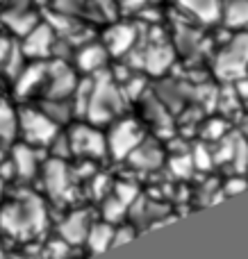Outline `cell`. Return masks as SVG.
Here are the masks:
<instances>
[{
    "mask_svg": "<svg viewBox=\"0 0 248 259\" xmlns=\"http://www.w3.org/2000/svg\"><path fill=\"white\" fill-rule=\"evenodd\" d=\"M12 164H14V175L21 180H32L39 170V152L30 143H18L12 148Z\"/></svg>",
    "mask_w": 248,
    "mask_h": 259,
    "instance_id": "cell-16",
    "label": "cell"
},
{
    "mask_svg": "<svg viewBox=\"0 0 248 259\" xmlns=\"http://www.w3.org/2000/svg\"><path fill=\"white\" fill-rule=\"evenodd\" d=\"M141 103H144L146 107V123L148 125H153L155 130H171L173 127V121L169 118V109L167 105H162L155 96H150V98H146V96H141Z\"/></svg>",
    "mask_w": 248,
    "mask_h": 259,
    "instance_id": "cell-21",
    "label": "cell"
},
{
    "mask_svg": "<svg viewBox=\"0 0 248 259\" xmlns=\"http://www.w3.org/2000/svg\"><path fill=\"white\" fill-rule=\"evenodd\" d=\"M109 53L103 46V41H87L77 50H73V68L80 71L82 75H96L105 71L109 62Z\"/></svg>",
    "mask_w": 248,
    "mask_h": 259,
    "instance_id": "cell-11",
    "label": "cell"
},
{
    "mask_svg": "<svg viewBox=\"0 0 248 259\" xmlns=\"http://www.w3.org/2000/svg\"><path fill=\"white\" fill-rule=\"evenodd\" d=\"M3 187H5V180L0 178V196H3Z\"/></svg>",
    "mask_w": 248,
    "mask_h": 259,
    "instance_id": "cell-36",
    "label": "cell"
},
{
    "mask_svg": "<svg viewBox=\"0 0 248 259\" xmlns=\"http://www.w3.org/2000/svg\"><path fill=\"white\" fill-rule=\"evenodd\" d=\"M68 143H71V152L82 159H103L107 155V137L98 125L87 123H77L68 130Z\"/></svg>",
    "mask_w": 248,
    "mask_h": 259,
    "instance_id": "cell-5",
    "label": "cell"
},
{
    "mask_svg": "<svg viewBox=\"0 0 248 259\" xmlns=\"http://www.w3.org/2000/svg\"><path fill=\"white\" fill-rule=\"evenodd\" d=\"M100 214H103V221H107V223H112V225H118L128 216V205L109 191L107 196L103 198V211H100Z\"/></svg>",
    "mask_w": 248,
    "mask_h": 259,
    "instance_id": "cell-24",
    "label": "cell"
},
{
    "mask_svg": "<svg viewBox=\"0 0 248 259\" xmlns=\"http://www.w3.org/2000/svg\"><path fill=\"white\" fill-rule=\"evenodd\" d=\"M46 75H48V64L44 59H34L32 64H25L23 71L14 77V94L18 98H27L34 91L44 89Z\"/></svg>",
    "mask_w": 248,
    "mask_h": 259,
    "instance_id": "cell-13",
    "label": "cell"
},
{
    "mask_svg": "<svg viewBox=\"0 0 248 259\" xmlns=\"http://www.w3.org/2000/svg\"><path fill=\"white\" fill-rule=\"evenodd\" d=\"M176 5L203 25H214L221 16V0H176Z\"/></svg>",
    "mask_w": 248,
    "mask_h": 259,
    "instance_id": "cell-17",
    "label": "cell"
},
{
    "mask_svg": "<svg viewBox=\"0 0 248 259\" xmlns=\"http://www.w3.org/2000/svg\"><path fill=\"white\" fill-rule=\"evenodd\" d=\"M248 189V180H246V173H237L232 175V178L226 180V184H223V196H237V193L246 191Z\"/></svg>",
    "mask_w": 248,
    "mask_h": 259,
    "instance_id": "cell-33",
    "label": "cell"
},
{
    "mask_svg": "<svg viewBox=\"0 0 248 259\" xmlns=\"http://www.w3.org/2000/svg\"><path fill=\"white\" fill-rule=\"evenodd\" d=\"M48 148L53 152V157H57V159H66V157L73 155L71 143H68V134H62V132H57V137L48 143Z\"/></svg>",
    "mask_w": 248,
    "mask_h": 259,
    "instance_id": "cell-32",
    "label": "cell"
},
{
    "mask_svg": "<svg viewBox=\"0 0 248 259\" xmlns=\"http://www.w3.org/2000/svg\"><path fill=\"white\" fill-rule=\"evenodd\" d=\"M21 50L27 59H46L53 55V46L57 39V32L50 27V23L39 21L25 36H21Z\"/></svg>",
    "mask_w": 248,
    "mask_h": 259,
    "instance_id": "cell-10",
    "label": "cell"
},
{
    "mask_svg": "<svg viewBox=\"0 0 248 259\" xmlns=\"http://www.w3.org/2000/svg\"><path fill=\"white\" fill-rule=\"evenodd\" d=\"M39 109H41V112H44L53 123H57L59 127L66 125V123H71V118L75 116L71 100H64V98H46V103L41 105Z\"/></svg>",
    "mask_w": 248,
    "mask_h": 259,
    "instance_id": "cell-22",
    "label": "cell"
},
{
    "mask_svg": "<svg viewBox=\"0 0 248 259\" xmlns=\"http://www.w3.org/2000/svg\"><path fill=\"white\" fill-rule=\"evenodd\" d=\"M169 170H171L176 178H180V180L189 178V175L194 173V164H191V157L185 155V152H178V155H173L171 159H169Z\"/></svg>",
    "mask_w": 248,
    "mask_h": 259,
    "instance_id": "cell-28",
    "label": "cell"
},
{
    "mask_svg": "<svg viewBox=\"0 0 248 259\" xmlns=\"http://www.w3.org/2000/svg\"><path fill=\"white\" fill-rule=\"evenodd\" d=\"M116 5L121 14H137L148 5V0H116Z\"/></svg>",
    "mask_w": 248,
    "mask_h": 259,
    "instance_id": "cell-34",
    "label": "cell"
},
{
    "mask_svg": "<svg viewBox=\"0 0 248 259\" xmlns=\"http://www.w3.org/2000/svg\"><path fill=\"white\" fill-rule=\"evenodd\" d=\"M112 232H114L112 223H107V221H91L89 232H87V239H85L89 252L100 255V252L107 250L112 246Z\"/></svg>",
    "mask_w": 248,
    "mask_h": 259,
    "instance_id": "cell-20",
    "label": "cell"
},
{
    "mask_svg": "<svg viewBox=\"0 0 248 259\" xmlns=\"http://www.w3.org/2000/svg\"><path fill=\"white\" fill-rule=\"evenodd\" d=\"M25 59H27V57L23 55L21 46L14 44V46H12V50H9V55H7V59H5V64H3L5 75H7L9 80H14V77H16L18 73L23 71V66H25Z\"/></svg>",
    "mask_w": 248,
    "mask_h": 259,
    "instance_id": "cell-26",
    "label": "cell"
},
{
    "mask_svg": "<svg viewBox=\"0 0 248 259\" xmlns=\"http://www.w3.org/2000/svg\"><path fill=\"white\" fill-rule=\"evenodd\" d=\"M214 75L223 82H237L248 75V30H241L219 50Z\"/></svg>",
    "mask_w": 248,
    "mask_h": 259,
    "instance_id": "cell-3",
    "label": "cell"
},
{
    "mask_svg": "<svg viewBox=\"0 0 248 259\" xmlns=\"http://www.w3.org/2000/svg\"><path fill=\"white\" fill-rule=\"evenodd\" d=\"M75 87H77V73H75V68L68 66L66 62H62V59L48 64V75H46V84H44L46 98L71 100Z\"/></svg>",
    "mask_w": 248,
    "mask_h": 259,
    "instance_id": "cell-7",
    "label": "cell"
},
{
    "mask_svg": "<svg viewBox=\"0 0 248 259\" xmlns=\"http://www.w3.org/2000/svg\"><path fill=\"white\" fill-rule=\"evenodd\" d=\"M105 137H107V155H112V159H126L146 139V132L139 121L118 116L109 123V132Z\"/></svg>",
    "mask_w": 248,
    "mask_h": 259,
    "instance_id": "cell-4",
    "label": "cell"
},
{
    "mask_svg": "<svg viewBox=\"0 0 248 259\" xmlns=\"http://www.w3.org/2000/svg\"><path fill=\"white\" fill-rule=\"evenodd\" d=\"M71 184H73V170L68 168L66 159H48L44 164V187L53 200H66L71 198Z\"/></svg>",
    "mask_w": 248,
    "mask_h": 259,
    "instance_id": "cell-9",
    "label": "cell"
},
{
    "mask_svg": "<svg viewBox=\"0 0 248 259\" xmlns=\"http://www.w3.org/2000/svg\"><path fill=\"white\" fill-rule=\"evenodd\" d=\"M173 62H176V48L167 41H150L139 55V66L144 68V73L155 77L164 75Z\"/></svg>",
    "mask_w": 248,
    "mask_h": 259,
    "instance_id": "cell-12",
    "label": "cell"
},
{
    "mask_svg": "<svg viewBox=\"0 0 248 259\" xmlns=\"http://www.w3.org/2000/svg\"><path fill=\"white\" fill-rule=\"evenodd\" d=\"M12 46H14L12 39H7V36H0V71H3V64H5V59H7Z\"/></svg>",
    "mask_w": 248,
    "mask_h": 259,
    "instance_id": "cell-35",
    "label": "cell"
},
{
    "mask_svg": "<svg viewBox=\"0 0 248 259\" xmlns=\"http://www.w3.org/2000/svg\"><path fill=\"white\" fill-rule=\"evenodd\" d=\"M228 132H230V125H228L223 118H210V121L200 127L203 141H219V139H223Z\"/></svg>",
    "mask_w": 248,
    "mask_h": 259,
    "instance_id": "cell-27",
    "label": "cell"
},
{
    "mask_svg": "<svg viewBox=\"0 0 248 259\" xmlns=\"http://www.w3.org/2000/svg\"><path fill=\"white\" fill-rule=\"evenodd\" d=\"M89 225L91 219L87 211H71L57 228L59 239H64L68 246H82L87 239V232H89Z\"/></svg>",
    "mask_w": 248,
    "mask_h": 259,
    "instance_id": "cell-15",
    "label": "cell"
},
{
    "mask_svg": "<svg viewBox=\"0 0 248 259\" xmlns=\"http://www.w3.org/2000/svg\"><path fill=\"white\" fill-rule=\"evenodd\" d=\"M189 157H191V164H194V170H203V173H208V170L214 168L212 148H210L205 141H198V143H196V146L191 148Z\"/></svg>",
    "mask_w": 248,
    "mask_h": 259,
    "instance_id": "cell-25",
    "label": "cell"
},
{
    "mask_svg": "<svg viewBox=\"0 0 248 259\" xmlns=\"http://www.w3.org/2000/svg\"><path fill=\"white\" fill-rule=\"evenodd\" d=\"M89 0H53V12L66 14V16H80Z\"/></svg>",
    "mask_w": 248,
    "mask_h": 259,
    "instance_id": "cell-29",
    "label": "cell"
},
{
    "mask_svg": "<svg viewBox=\"0 0 248 259\" xmlns=\"http://www.w3.org/2000/svg\"><path fill=\"white\" fill-rule=\"evenodd\" d=\"M18 130H21L25 143L34 148H48V143L57 137L59 125L50 121L41 109L25 107L18 112Z\"/></svg>",
    "mask_w": 248,
    "mask_h": 259,
    "instance_id": "cell-6",
    "label": "cell"
},
{
    "mask_svg": "<svg viewBox=\"0 0 248 259\" xmlns=\"http://www.w3.org/2000/svg\"><path fill=\"white\" fill-rule=\"evenodd\" d=\"M0 228L16 239H27L46 228V207L36 196L16 198L0 209Z\"/></svg>",
    "mask_w": 248,
    "mask_h": 259,
    "instance_id": "cell-2",
    "label": "cell"
},
{
    "mask_svg": "<svg viewBox=\"0 0 248 259\" xmlns=\"http://www.w3.org/2000/svg\"><path fill=\"white\" fill-rule=\"evenodd\" d=\"M219 23L232 32L248 30V0H221Z\"/></svg>",
    "mask_w": 248,
    "mask_h": 259,
    "instance_id": "cell-18",
    "label": "cell"
},
{
    "mask_svg": "<svg viewBox=\"0 0 248 259\" xmlns=\"http://www.w3.org/2000/svg\"><path fill=\"white\" fill-rule=\"evenodd\" d=\"M18 132V112L0 100V141H12Z\"/></svg>",
    "mask_w": 248,
    "mask_h": 259,
    "instance_id": "cell-23",
    "label": "cell"
},
{
    "mask_svg": "<svg viewBox=\"0 0 248 259\" xmlns=\"http://www.w3.org/2000/svg\"><path fill=\"white\" fill-rule=\"evenodd\" d=\"M114 196L116 198H121L123 202H126L128 207L132 205V202L139 198V187H137L135 182H128V180H123V182H116L114 184Z\"/></svg>",
    "mask_w": 248,
    "mask_h": 259,
    "instance_id": "cell-30",
    "label": "cell"
},
{
    "mask_svg": "<svg viewBox=\"0 0 248 259\" xmlns=\"http://www.w3.org/2000/svg\"><path fill=\"white\" fill-rule=\"evenodd\" d=\"M139 30L132 23H116L112 21L107 30L103 32V46L107 48L109 57H126L137 48Z\"/></svg>",
    "mask_w": 248,
    "mask_h": 259,
    "instance_id": "cell-8",
    "label": "cell"
},
{
    "mask_svg": "<svg viewBox=\"0 0 248 259\" xmlns=\"http://www.w3.org/2000/svg\"><path fill=\"white\" fill-rule=\"evenodd\" d=\"M137 237V230L132 223H118L114 225V232H112V246L109 248H116V246H123L126 241H132Z\"/></svg>",
    "mask_w": 248,
    "mask_h": 259,
    "instance_id": "cell-31",
    "label": "cell"
},
{
    "mask_svg": "<svg viewBox=\"0 0 248 259\" xmlns=\"http://www.w3.org/2000/svg\"><path fill=\"white\" fill-rule=\"evenodd\" d=\"M3 23L16 36H25L27 32L39 23V14L32 12L30 7H9L7 12L3 14Z\"/></svg>",
    "mask_w": 248,
    "mask_h": 259,
    "instance_id": "cell-19",
    "label": "cell"
},
{
    "mask_svg": "<svg viewBox=\"0 0 248 259\" xmlns=\"http://www.w3.org/2000/svg\"><path fill=\"white\" fill-rule=\"evenodd\" d=\"M94 87H91V96L87 103L85 118L91 125H109L114 118H118L128 107V100L123 96L118 82H114L109 68L91 75Z\"/></svg>",
    "mask_w": 248,
    "mask_h": 259,
    "instance_id": "cell-1",
    "label": "cell"
},
{
    "mask_svg": "<svg viewBox=\"0 0 248 259\" xmlns=\"http://www.w3.org/2000/svg\"><path fill=\"white\" fill-rule=\"evenodd\" d=\"M126 161L137 170H157L159 166L167 161V157H164V150L159 143L146 141L144 139V141L126 157Z\"/></svg>",
    "mask_w": 248,
    "mask_h": 259,
    "instance_id": "cell-14",
    "label": "cell"
},
{
    "mask_svg": "<svg viewBox=\"0 0 248 259\" xmlns=\"http://www.w3.org/2000/svg\"><path fill=\"white\" fill-rule=\"evenodd\" d=\"M5 159V155H3V150H0V161H3Z\"/></svg>",
    "mask_w": 248,
    "mask_h": 259,
    "instance_id": "cell-37",
    "label": "cell"
}]
</instances>
